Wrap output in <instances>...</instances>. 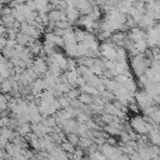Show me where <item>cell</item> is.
Wrapping results in <instances>:
<instances>
[{
    "label": "cell",
    "mask_w": 160,
    "mask_h": 160,
    "mask_svg": "<svg viewBox=\"0 0 160 160\" xmlns=\"http://www.w3.org/2000/svg\"><path fill=\"white\" fill-rule=\"evenodd\" d=\"M130 128H131L136 134H139V135H145V134H148V132L151 130L152 125H150L149 122H146L144 118L135 116V118H132L131 121H130Z\"/></svg>",
    "instance_id": "1"
},
{
    "label": "cell",
    "mask_w": 160,
    "mask_h": 160,
    "mask_svg": "<svg viewBox=\"0 0 160 160\" xmlns=\"http://www.w3.org/2000/svg\"><path fill=\"white\" fill-rule=\"evenodd\" d=\"M20 31L35 40H38L40 38V29H38L36 26L29 24V22H21L20 25Z\"/></svg>",
    "instance_id": "2"
},
{
    "label": "cell",
    "mask_w": 160,
    "mask_h": 160,
    "mask_svg": "<svg viewBox=\"0 0 160 160\" xmlns=\"http://www.w3.org/2000/svg\"><path fill=\"white\" fill-rule=\"evenodd\" d=\"M4 150H5V152L9 155V158H15V156H19V155H21V151H22V149H21V148H19L18 145L12 144L11 141H9V142L5 145Z\"/></svg>",
    "instance_id": "3"
},
{
    "label": "cell",
    "mask_w": 160,
    "mask_h": 160,
    "mask_svg": "<svg viewBox=\"0 0 160 160\" xmlns=\"http://www.w3.org/2000/svg\"><path fill=\"white\" fill-rule=\"evenodd\" d=\"M44 40H49L50 42H52L54 45H56V46H59V48H60V46H64V40H62V38L55 35L54 32H46Z\"/></svg>",
    "instance_id": "4"
},
{
    "label": "cell",
    "mask_w": 160,
    "mask_h": 160,
    "mask_svg": "<svg viewBox=\"0 0 160 160\" xmlns=\"http://www.w3.org/2000/svg\"><path fill=\"white\" fill-rule=\"evenodd\" d=\"M15 131L20 135V136H22V138H25L26 135H29L30 132H31V124L30 122H24V124H20L16 129H15Z\"/></svg>",
    "instance_id": "5"
},
{
    "label": "cell",
    "mask_w": 160,
    "mask_h": 160,
    "mask_svg": "<svg viewBox=\"0 0 160 160\" xmlns=\"http://www.w3.org/2000/svg\"><path fill=\"white\" fill-rule=\"evenodd\" d=\"M0 92L6 95V94H11L12 92V82L11 79H4L0 84Z\"/></svg>",
    "instance_id": "6"
},
{
    "label": "cell",
    "mask_w": 160,
    "mask_h": 160,
    "mask_svg": "<svg viewBox=\"0 0 160 160\" xmlns=\"http://www.w3.org/2000/svg\"><path fill=\"white\" fill-rule=\"evenodd\" d=\"M1 54H2V56H4L6 60H10L12 56H15V50H14V48H12V46L6 45V46L1 50Z\"/></svg>",
    "instance_id": "7"
},
{
    "label": "cell",
    "mask_w": 160,
    "mask_h": 160,
    "mask_svg": "<svg viewBox=\"0 0 160 160\" xmlns=\"http://www.w3.org/2000/svg\"><path fill=\"white\" fill-rule=\"evenodd\" d=\"M92 144H94V142H92V140H91L90 138H80V139H79V144H78V146H79L80 149L85 150V149L90 148Z\"/></svg>",
    "instance_id": "8"
},
{
    "label": "cell",
    "mask_w": 160,
    "mask_h": 160,
    "mask_svg": "<svg viewBox=\"0 0 160 160\" xmlns=\"http://www.w3.org/2000/svg\"><path fill=\"white\" fill-rule=\"evenodd\" d=\"M9 109V98L0 92V112H4Z\"/></svg>",
    "instance_id": "9"
},
{
    "label": "cell",
    "mask_w": 160,
    "mask_h": 160,
    "mask_svg": "<svg viewBox=\"0 0 160 160\" xmlns=\"http://www.w3.org/2000/svg\"><path fill=\"white\" fill-rule=\"evenodd\" d=\"M60 148H61L65 152H68V154H72V152L75 151V149H76V146H75V145H72V144H70L68 140L62 141V142L60 144Z\"/></svg>",
    "instance_id": "10"
},
{
    "label": "cell",
    "mask_w": 160,
    "mask_h": 160,
    "mask_svg": "<svg viewBox=\"0 0 160 160\" xmlns=\"http://www.w3.org/2000/svg\"><path fill=\"white\" fill-rule=\"evenodd\" d=\"M78 100L82 104V105H90L92 102V96L89 95V94H85V92H81L78 98Z\"/></svg>",
    "instance_id": "11"
},
{
    "label": "cell",
    "mask_w": 160,
    "mask_h": 160,
    "mask_svg": "<svg viewBox=\"0 0 160 160\" xmlns=\"http://www.w3.org/2000/svg\"><path fill=\"white\" fill-rule=\"evenodd\" d=\"M79 135L76 134V132H69V134H66V140L70 142V144H72V145H78L79 144Z\"/></svg>",
    "instance_id": "12"
},
{
    "label": "cell",
    "mask_w": 160,
    "mask_h": 160,
    "mask_svg": "<svg viewBox=\"0 0 160 160\" xmlns=\"http://www.w3.org/2000/svg\"><path fill=\"white\" fill-rule=\"evenodd\" d=\"M80 94H81V90H80V89H78V88H72V89L66 94V96H68L70 100H72V99H78Z\"/></svg>",
    "instance_id": "13"
},
{
    "label": "cell",
    "mask_w": 160,
    "mask_h": 160,
    "mask_svg": "<svg viewBox=\"0 0 160 160\" xmlns=\"http://www.w3.org/2000/svg\"><path fill=\"white\" fill-rule=\"evenodd\" d=\"M81 160H91V159H90V158H89V156H84V158H82V159H81Z\"/></svg>",
    "instance_id": "14"
},
{
    "label": "cell",
    "mask_w": 160,
    "mask_h": 160,
    "mask_svg": "<svg viewBox=\"0 0 160 160\" xmlns=\"http://www.w3.org/2000/svg\"><path fill=\"white\" fill-rule=\"evenodd\" d=\"M2 2H4V0H0V5H1V4H2Z\"/></svg>",
    "instance_id": "15"
},
{
    "label": "cell",
    "mask_w": 160,
    "mask_h": 160,
    "mask_svg": "<svg viewBox=\"0 0 160 160\" xmlns=\"http://www.w3.org/2000/svg\"><path fill=\"white\" fill-rule=\"evenodd\" d=\"M9 160H11V159H9Z\"/></svg>",
    "instance_id": "16"
}]
</instances>
